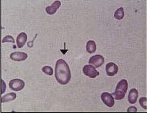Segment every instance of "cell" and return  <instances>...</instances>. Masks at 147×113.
<instances>
[{"mask_svg": "<svg viewBox=\"0 0 147 113\" xmlns=\"http://www.w3.org/2000/svg\"><path fill=\"white\" fill-rule=\"evenodd\" d=\"M11 42V43H15V39L14 38L10 35H7L6 36H5L2 40V43L4 42Z\"/></svg>", "mask_w": 147, "mask_h": 113, "instance_id": "16", "label": "cell"}, {"mask_svg": "<svg viewBox=\"0 0 147 113\" xmlns=\"http://www.w3.org/2000/svg\"><path fill=\"white\" fill-rule=\"evenodd\" d=\"M86 49L87 52H88L90 54H92L94 53L96 50V44L95 42L94 41H88L87 42L86 46Z\"/></svg>", "mask_w": 147, "mask_h": 113, "instance_id": "12", "label": "cell"}, {"mask_svg": "<svg viewBox=\"0 0 147 113\" xmlns=\"http://www.w3.org/2000/svg\"><path fill=\"white\" fill-rule=\"evenodd\" d=\"M138 91L135 88L131 89L129 92L128 100L129 104H134L136 103L138 98Z\"/></svg>", "mask_w": 147, "mask_h": 113, "instance_id": "11", "label": "cell"}, {"mask_svg": "<svg viewBox=\"0 0 147 113\" xmlns=\"http://www.w3.org/2000/svg\"><path fill=\"white\" fill-rule=\"evenodd\" d=\"M16 98V94L15 93H10L2 96L1 103L8 102L14 100Z\"/></svg>", "mask_w": 147, "mask_h": 113, "instance_id": "13", "label": "cell"}, {"mask_svg": "<svg viewBox=\"0 0 147 113\" xmlns=\"http://www.w3.org/2000/svg\"><path fill=\"white\" fill-rule=\"evenodd\" d=\"M101 99L103 102L107 106L111 108L115 105V99L113 96L107 92H104L101 94Z\"/></svg>", "mask_w": 147, "mask_h": 113, "instance_id": "6", "label": "cell"}, {"mask_svg": "<svg viewBox=\"0 0 147 113\" xmlns=\"http://www.w3.org/2000/svg\"><path fill=\"white\" fill-rule=\"evenodd\" d=\"M36 36H37V35H36L35 37L34 38V39H33V41H32L29 42L27 43V46H28V47H30V48H31V47H33V42H34V41H35V39H36Z\"/></svg>", "mask_w": 147, "mask_h": 113, "instance_id": "19", "label": "cell"}, {"mask_svg": "<svg viewBox=\"0 0 147 113\" xmlns=\"http://www.w3.org/2000/svg\"><path fill=\"white\" fill-rule=\"evenodd\" d=\"M1 83H2V87H1V89H2V91H1V94H3L5 91V84L3 80H1Z\"/></svg>", "mask_w": 147, "mask_h": 113, "instance_id": "20", "label": "cell"}, {"mask_svg": "<svg viewBox=\"0 0 147 113\" xmlns=\"http://www.w3.org/2000/svg\"><path fill=\"white\" fill-rule=\"evenodd\" d=\"M124 15H125V13H124V10L122 7H120L118 9H117L115 11V14H114L115 18L118 20H122L123 18Z\"/></svg>", "mask_w": 147, "mask_h": 113, "instance_id": "14", "label": "cell"}, {"mask_svg": "<svg viewBox=\"0 0 147 113\" xmlns=\"http://www.w3.org/2000/svg\"><path fill=\"white\" fill-rule=\"evenodd\" d=\"M24 82L19 79H15L11 80L9 82V88L15 91H20L24 88Z\"/></svg>", "mask_w": 147, "mask_h": 113, "instance_id": "3", "label": "cell"}, {"mask_svg": "<svg viewBox=\"0 0 147 113\" xmlns=\"http://www.w3.org/2000/svg\"><path fill=\"white\" fill-rule=\"evenodd\" d=\"M10 58L14 61L21 62L25 61L28 58V55L24 52H16L11 53L10 55Z\"/></svg>", "mask_w": 147, "mask_h": 113, "instance_id": "8", "label": "cell"}, {"mask_svg": "<svg viewBox=\"0 0 147 113\" xmlns=\"http://www.w3.org/2000/svg\"><path fill=\"white\" fill-rule=\"evenodd\" d=\"M127 112H137V108H136L135 106H131V107H129L127 110Z\"/></svg>", "mask_w": 147, "mask_h": 113, "instance_id": "18", "label": "cell"}, {"mask_svg": "<svg viewBox=\"0 0 147 113\" xmlns=\"http://www.w3.org/2000/svg\"><path fill=\"white\" fill-rule=\"evenodd\" d=\"M27 39V35L24 32L20 33L16 38V44L18 48L23 47Z\"/></svg>", "mask_w": 147, "mask_h": 113, "instance_id": "9", "label": "cell"}, {"mask_svg": "<svg viewBox=\"0 0 147 113\" xmlns=\"http://www.w3.org/2000/svg\"><path fill=\"white\" fill-rule=\"evenodd\" d=\"M83 73L85 75L90 78H95L99 75V73L96 70L95 67L91 65H86L83 67Z\"/></svg>", "mask_w": 147, "mask_h": 113, "instance_id": "4", "label": "cell"}, {"mask_svg": "<svg viewBox=\"0 0 147 113\" xmlns=\"http://www.w3.org/2000/svg\"><path fill=\"white\" fill-rule=\"evenodd\" d=\"M146 102H147V99L145 97H142L140 98L139 99V104L141 105V106L145 110L147 109V106H146Z\"/></svg>", "mask_w": 147, "mask_h": 113, "instance_id": "17", "label": "cell"}, {"mask_svg": "<svg viewBox=\"0 0 147 113\" xmlns=\"http://www.w3.org/2000/svg\"><path fill=\"white\" fill-rule=\"evenodd\" d=\"M128 87V84L127 81L125 79H122L117 83L115 91L111 95L117 100H122L125 98Z\"/></svg>", "mask_w": 147, "mask_h": 113, "instance_id": "2", "label": "cell"}, {"mask_svg": "<svg viewBox=\"0 0 147 113\" xmlns=\"http://www.w3.org/2000/svg\"><path fill=\"white\" fill-rule=\"evenodd\" d=\"M88 63L93 65L95 68H99L104 63V58L102 55L96 54L90 58Z\"/></svg>", "mask_w": 147, "mask_h": 113, "instance_id": "5", "label": "cell"}, {"mask_svg": "<svg viewBox=\"0 0 147 113\" xmlns=\"http://www.w3.org/2000/svg\"><path fill=\"white\" fill-rule=\"evenodd\" d=\"M118 66L113 63H109L106 65V73L109 76H114L116 75L118 72Z\"/></svg>", "mask_w": 147, "mask_h": 113, "instance_id": "7", "label": "cell"}, {"mask_svg": "<svg viewBox=\"0 0 147 113\" xmlns=\"http://www.w3.org/2000/svg\"><path fill=\"white\" fill-rule=\"evenodd\" d=\"M61 5V3L59 1H55L52 5H50V6H47L46 9V12L49 15H53L55 14L56 11L58 10V9L60 7Z\"/></svg>", "mask_w": 147, "mask_h": 113, "instance_id": "10", "label": "cell"}, {"mask_svg": "<svg viewBox=\"0 0 147 113\" xmlns=\"http://www.w3.org/2000/svg\"><path fill=\"white\" fill-rule=\"evenodd\" d=\"M55 77L61 85H66L71 79V72L69 65L64 59H59L55 66Z\"/></svg>", "mask_w": 147, "mask_h": 113, "instance_id": "1", "label": "cell"}, {"mask_svg": "<svg viewBox=\"0 0 147 113\" xmlns=\"http://www.w3.org/2000/svg\"><path fill=\"white\" fill-rule=\"evenodd\" d=\"M42 71L43 73H45V74H46L47 75H49V76H52L53 74V69L49 66H45L42 67Z\"/></svg>", "mask_w": 147, "mask_h": 113, "instance_id": "15", "label": "cell"}]
</instances>
